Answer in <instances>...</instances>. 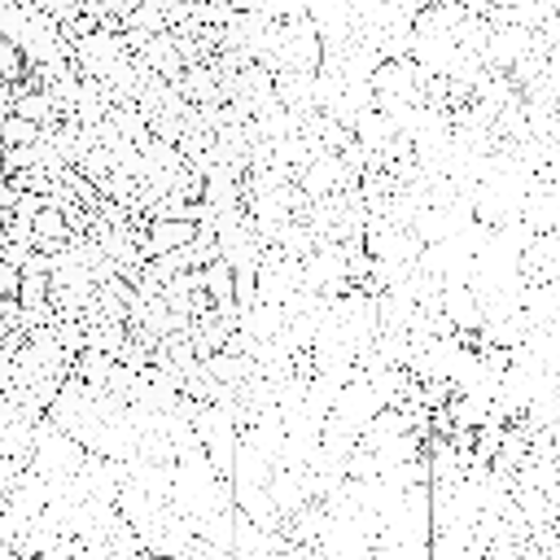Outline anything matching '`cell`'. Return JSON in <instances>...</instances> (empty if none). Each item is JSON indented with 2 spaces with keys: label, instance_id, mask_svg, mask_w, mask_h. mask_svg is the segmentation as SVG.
I'll use <instances>...</instances> for the list:
<instances>
[{
  "label": "cell",
  "instance_id": "cell-1",
  "mask_svg": "<svg viewBox=\"0 0 560 560\" xmlns=\"http://www.w3.org/2000/svg\"><path fill=\"white\" fill-rule=\"evenodd\" d=\"M35 118H22V114H9L4 118V140H9V149H18V144H35Z\"/></svg>",
  "mask_w": 560,
  "mask_h": 560
}]
</instances>
